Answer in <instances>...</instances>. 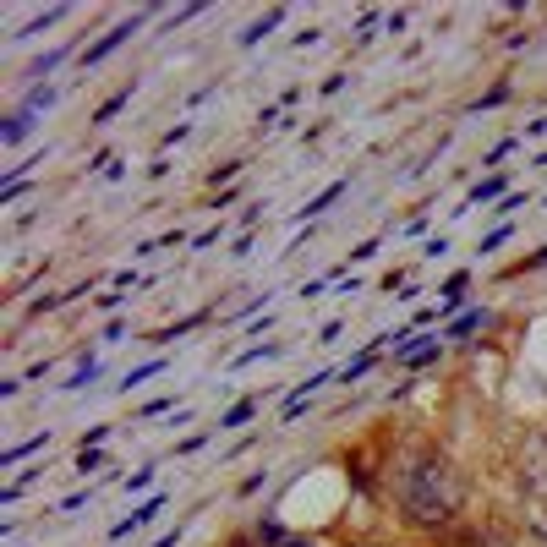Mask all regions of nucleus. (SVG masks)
I'll use <instances>...</instances> for the list:
<instances>
[{"label": "nucleus", "mask_w": 547, "mask_h": 547, "mask_svg": "<svg viewBox=\"0 0 547 547\" xmlns=\"http://www.w3.org/2000/svg\"><path fill=\"white\" fill-rule=\"evenodd\" d=\"M405 22H411L405 11H389V17H383V28H389V33H405Z\"/></svg>", "instance_id": "51"}, {"label": "nucleus", "mask_w": 547, "mask_h": 547, "mask_svg": "<svg viewBox=\"0 0 547 547\" xmlns=\"http://www.w3.org/2000/svg\"><path fill=\"white\" fill-rule=\"evenodd\" d=\"M22 493H28V487H22V482H6V487H0V504H6V509H11V504H17V498H22Z\"/></svg>", "instance_id": "43"}, {"label": "nucleus", "mask_w": 547, "mask_h": 547, "mask_svg": "<svg viewBox=\"0 0 547 547\" xmlns=\"http://www.w3.org/2000/svg\"><path fill=\"white\" fill-rule=\"evenodd\" d=\"M99 372H104V362H99V356H83V362H77V372H72V378L61 383V394H83L88 383L99 378Z\"/></svg>", "instance_id": "20"}, {"label": "nucleus", "mask_w": 547, "mask_h": 547, "mask_svg": "<svg viewBox=\"0 0 547 547\" xmlns=\"http://www.w3.org/2000/svg\"><path fill=\"white\" fill-rule=\"evenodd\" d=\"M405 236H427V214H411V219H405Z\"/></svg>", "instance_id": "49"}, {"label": "nucleus", "mask_w": 547, "mask_h": 547, "mask_svg": "<svg viewBox=\"0 0 547 547\" xmlns=\"http://www.w3.org/2000/svg\"><path fill=\"white\" fill-rule=\"evenodd\" d=\"M383 498L422 542H444L465 520V471L433 438H405L383 455Z\"/></svg>", "instance_id": "1"}, {"label": "nucleus", "mask_w": 547, "mask_h": 547, "mask_svg": "<svg viewBox=\"0 0 547 547\" xmlns=\"http://www.w3.org/2000/svg\"><path fill=\"white\" fill-rule=\"evenodd\" d=\"M493 323H498V312H493V307H465L460 318H449V323H444V329H438V334H444V345H465V340H471V334L493 329Z\"/></svg>", "instance_id": "5"}, {"label": "nucleus", "mask_w": 547, "mask_h": 547, "mask_svg": "<svg viewBox=\"0 0 547 547\" xmlns=\"http://www.w3.org/2000/svg\"><path fill=\"white\" fill-rule=\"evenodd\" d=\"M504 99H509V83H498V88H487L482 99L471 104V110H476V115H482V110H498V104H504Z\"/></svg>", "instance_id": "28"}, {"label": "nucleus", "mask_w": 547, "mask_h": 547, "mask_svg": "<svg viewBox=\"0 0 547 547\" xmlns=\"http://www.w3.org/2000/svg\"><path fill=\"white\" fill-rule=\"evenodd\" d=\"M378 247H383V241H378V236H367V241H356V247H351V263H372V258H378Z\"/></svg>", "instance_id": "29"}, {"label": "nucleus", "mask_w": 547, "mask_h": 547, "mask_svg": "<svg viewBox=\"0 0 547 547\" xmlns=\"http://www.w3.org/2000/svg\"><path fill=\"white\" fill-rule=\"evenodd\" d=\"M258 411H263V400H258V394H247V400H236V405H225V411H219L214 433H236V427L258 422Z\"/></svg>", "instance_id": "9"}, {"label": "nucleus", "mask_w": 547, "mask_h": 547, "mask_svg": "<svg viewBox=\"0 0 547 547\" xmlns=\"http://www.w3.org/2000/svg\"><path fill=\"white\" fill-rule=\"evenodd\" d=\"M83 504H88V487H83V493H66L61 504H55V515H72V509H83Z\"/></svg>", "instance_id": "38"}, {"label": "nucleus", "mask_w": 547, "mask_h": 547, "mask_svg": "<svg viewBox=\"0 0 547 547\" xmlns=\"http://www.w3.org/2000/svg\"><path fill=\"white\" fill-rule=\"evenodd\" d=\"M208 438H214V427H208V433H192V438H181V444H176V455H197V449H203Z\"/></svg>", "instance_id": "34"}, {"label": "nucleus", "mask_w": 547, "mask_h": 547, "mask_svg": "<svg viewBox=\"0 0 547 547\" xmlns=\"http://www.w3.org/2000/svg\"><path fill=\"white\" fill-rule=\"evenodd\" d=\"M50 444H55V433H50V427H44V433H33V438H22V444H11L6 455H0V471H17L22 460H33L39 449H50Z\"/></svg>", "instance_id": "12"}, {"label": "nucleus", "mask_w": 547, "mask_h": 547, "mask_svg": "<svg viewBox=\"0 0 547 547\" xmlns=\"http://www.w3.org/2000/svg\"><path fill=\"white\" fill-rule=\"evenodd\" d=\"M520 531L537 547H547V498H520Z\"/></svg>", "instance_id": "10"}, {"label": "nucleus", "mask_w": 547, "mask_h": 547, "mask_svg": "<svg viewBox=\"0 0 547 547\" xmlns=\"http://www.w3.org/2000/svg\"><path fill=\"white\" fill-rule=\"evenodd\" d=\"M165 504H170V493H148L143 504L132 509V515H126V520H115V526H110V542H126L132 531L154 526V520H159V509H165Z\"/></svg>", "instance_id": "6"}, {"label": "nucleus", "mask_w": 547, "mask_h": 547, "mask_svg": "<svg viewBox=\"0 0 547 547\" xmlns=\"http://www.w3.org/2000/svg\"><path fill=\"white\" fill-rule=\"evenodd\" d=\"M279 22H285V6H274V11H269V17H258V22H252V28H247V33H241V39H236V44H241V50H252V44H263V39H269V33L279 28Z\"/></svg>", "instance_id": "19"}, {"label": "nucleus", "mask_w": 547, "mask_h": 547, "mask_svg": "<svg viewBox=\"0 0 547 547\" xmlns=\"http://www.w3.org/2000/svg\"><path fill=\"white\" fill-rule=\"evenodd\" d=\"M214 241H219V225L197 230V236H192V252H208V247H214Z\"/></svg>", "instance_id": "39"}, {"label": "nucleus", "mask_w": 547, "mask_h": 547, "mask_svg": "<svg viewBox=\"0 0 547 547\" xmlns=\"http://www.w3.org/2000/svg\"><path fill=\"white\" fill-rule=\"evenodd\" d=\"M33 121H39V110H28V104H17V110L6 115V121H0V143L6 148H22L33 137Z\"/></svg>", "instance_id": "8"}, {"label": "nucleus", "mask_w": 547, "mask_h": 547, "mask_svg": "<svg viewBox=\"0 0 547 547\" xmlns=\"http://www.w3.org/2000/svg\"><path fill=\"white\" fill-rule=\"evenodd\" d=\"M269 356H285V345L269 340V345H247L241 356H230V367H252V362H269Z\"/></svg>", "instance_id": "21"}, {"label": "nucleus", "mask_w": 547, "mask_h": 547, "mask_svg": "<svg viewBox=\"0 0 547 547\" xmlns=\"http://www.w3.org/2000/svg\"><path fill=\"white\" fill-rule=\"evenodd\" d=\"M263 208H269V203H252V208H241V230H252V225H258V219H263Z\"/></svg>", "instance_id": "44"}, {"label": "nucleus", "mask_w": 547, "mask_h": 547, "mask_svg": "<svg viewBox=\"0 0 547 547\" xmlns=\"http://www.w3.org/2000/svg\"><path fill=\"white\" fill-rule=\"evenodd\" d=\"M509 192H515V186H509L504 170H498V176H482V181L471 186V192H465V214H471V208H498Z\"/></svg>", "instance_id": "7"}, {"label": "nucleus", "mask_w": 547, "mask_h": 547, "mask_svg": "<svg viewBox=\"0 0 547 547\" xmlns=\"http://www.w3.org/2000/svg\"><path fill=\"white\" fill-rule=\"evenodd\" d=\"M252 241H258V236H252V230H241V236L230 241V258H247V252H252Z\"/></svg>", "instance_id": "40"}, {"label": "nucleus", "mask_w": 547, "mask_h": 547, "mask_svg": "<svg viewBox=\"0 0 547 547\" xmlns=\"http://www.w3.org/2000/svg\"><path fill=\"white\" fill-rule=\"evenodd\" d=\"M340 329H345L340 318H334V323H323V329H318V345H334V340H340Z\"/></svg>", "instance_id": "45"}, {"label": "nucleus", "mask_w": 547, "mask_h": 547, "mask_svg": "<svg viewBox=\"0 0 547 547\" xmlns=\"http://www.w3.org/2000/svg\"><path fill=\"white\" fill-rule=\"evenodd\" d=\"M345 192H351V181H329V186H323V192L318 197H312V203L307 208H296V219H323V214H329V208L334 203H340V197Z\"/></svg>", "instance_id": "14"}, {"label": "nucleus", "mask_w": 547, "mask_h": 547, "mask_svg": "<svg viewBox=\"0 0 547 547\" xmlns=\"http://www.w3.org/2000/svg\"><path fill=\"white\" fill-rule=\"evenodd\" d=\"M290 44H296V50H312V44H323V28H307V33H296V39H290Z\"/></svg>", "instance_id": "42"}, {"label": "nucleus", "mask_w": 547, "mask_h": 547, "mask_svg": "<svg viewBox=\"0 0 547 547\" xmlns=\"http://www.w3.org/2000/svg\"><path fill=\"white\" fill-rule=\"evenodd\" d=\"M383 356H389V351H383V334H378V340H372V345H367V351H362V356H356V362H345V367H340V383H362V378H367V372H372V367H378V362H383Z\"/></svg>", "instance_id": "13"}, {"label": "nucleus", "mask_w": 547, "mask_h": 547, "mask_svg": "<svg viewBox=\"0 0 547 547\" xmlns=\"http://www.w3.org/2000/svg\"><path fill=\"white\" fill-rule=\"evenodd\" d=\"M208 318H214V312H192V318H181V323H170V329H154V334H148V340H154V345H176V340H186V334H192V329H203V323Z\"/></svg>", "instance_id": "15"}, {"label": "nucleus", "mask_w": 547, "mask_h": 547, "mask_svg": "<svg viewBox=\"0 0 547 547\" xmlns=\"http://www.w3.org/2000/svg\"><path fill=\"white\" fill-rule=\"evenodd\" d=\"M290 547H318V542H312V537H296V542H290Z\"/></svg>", "instance_id": "54"}, {"label": "nucleus", "mask_w": 547, "mask_h": 547, "mask_svg": "<svg viewBox=\"0 0 547 547\" xmlns=\"http://www.w3.org/2000/svg\"><path fill=\"white\" fill-rule=\"evenodd\" d=\"M340 88H345V72H329V77H323V88H318V93L329 99V93H340Z\"/></svg>", "instance_id": "48"}, {"label": "nucleus", "mask_w": 547, "mask_h": 547, "mask_svg": "<svg viewBox=\"0 0 547 547\" xmlns=\"http://www.w3.org/2000/svg\"><path fill=\"white\" fill-rule=\"evenodd\" d=\"M515 482H520V498H547V422L531 427V433L520 438Z\"/></svg>", "instance_id": "2"}, {"label": "nucleus", "mask_w": 547, "mask_h": 547, "mask_svg": "<svg viewBox=\"0 0 547 547\" xmlns=\"http://www.w3.org/2000/svg\"><path fill=\"white\" fill-rule=\"evenodd\" d=\"M504 241H515V219H504V225H493V230H487V236L476 241V252H482V258H487V252H498V247H504Z\"/></svg>", "instance_id": "23"}, {"label": "nucleus", "mask_w": 547, "mask_h": 547, "mask_svg": "<svg viewBox=\"0 0 547 547\" xmlns=\"http://www.w3.org/2000/svg\"><path fill=\"white\" fill-rule=\"evenodd\" d=\"M121 334H126V318H104L99 340H121Z\"/></svg>", "instance_id": "41"}, {"label": "nucleus", "mask_w": 547, "mask_h": 547, "mask_svg": "<svg viewBox=\"0 0 547 547\" xmlns=\"http://www.w3.org/2000/svg\"><path fill=\"white\" fill-rule=\"evenodd\" d=\"M351 547H400V542H351Z\"/></svg>", "instance_id": "53"}, {"label": "nucleus", "mask_w": 547, "mask_h": 547, "mask_svg": "<svg viewBox=\"0 0 547 547\" xmlns=\"http://www.w3.org/2000/svg\"><path fill=\"white\" fill-rule=\"evenodd\" d=\"M263 487H269V471H252L247 482L236 487V498H252V493H263Z\"/></svg>", "instance_id": "31"}, {"label": "nucleus", "mask_w": 547, "mask_h": 547, "mask_svg": "<svg viewBox=\"0 0 547 547\" xmlns=\"http://www.w3.org/2000/svg\"><path fill=\"white\" fill-rule=\"evenodd\" d=\"M165 411H181V405H176V394H159V400H143V405H137V422H154V416H165Z\"/></svg>", "instance_id": "25"}, {"label": "nucleus", "mask_w": 547, "mask_h": 547, "mask_svg": "<svg viewBox=\"0 0 547 547\" xmlns=\"http://www.w3.org/2000/svg\"><path fill=\"white\" fill-rule=\"evenodd\" d=\"M154 476H159V465H154V460L137 465V471L126 476V493H148V487H154Z\"/></svg>", "instance_id": "26"}, {"label": "nucleus", "mask_w": 547, "mask_h": 547, "mask_svg": "<svg viewBox=\"0 0 547 547\" xmlns=\"http://www.w3.org/2000/svg\"><path fill=\"white\" fill-rule=\"evenodd\" d=\"M66 55H72V44H55V50L33 55V61H28V72H22V77H28V88H44V77H55V72H61V61H66Z\"/></svg>", "instance_id": "11"}, {"label": "nucleus", "mask_w": 547, "mask_h": 547, "mask_svg": "<svg viewBox=\"0 0 547 547\" xmlns=\"http://www.w3.org/2000/svg\"><path fill=\"white\" fill-rule=\"evenodd\" d=\"M520 143H526V137H498V143H493V148H487V154H482V165H487V170H493V176H498V165H504V159L515 154Z\"/></svg>", "instance_id": "22"}, {"label": "nucleus", "mask_w": 547, "mask_h": 547, "mask_svg": "<svg viewBox=\"0 0 547 547\" xmlns=\"http://www.w3.org/2000/svg\"><path fill=\"white\" fill-rule=\"evenodd\" d=\"M225 547H252V537H247V531H241V537H230Z\"/></svg>", "instance_id": "52"}, {"label": "nucleus", "mask_w": 547, "mask_h": 547, "mask_svg": "<svg viewBox=\"0 0 547 547\" xmlns=\"http://www.w3.org/2000/svg\"><path fill=\"white\" fill-rule=\"evenodd\" d=\"M236 197H241V186H225V192H219L208 208H236Z\"/></svg>", "instance_id": "47"}, {"label": "nucleus", "mask_w": 547, "mask_h": 547, "mask_svg": "<svg viewBox=\"0 0 547 547\" xmlns=\"http://www.w3.org/2000/svg\"><path fill=\"white\" fill-rule=\"evenodd\" d=\"M148 17H154V6H148V11H137V17H126V22H115V28H104L99 39L88 44V50H77V66H83V72H93V66H99V61H110V55L121 50V44L132 39V33L143 28Z\"/></svg>", "instance_id": "4"}, {"label": "nucleus", "mask_w": 547, "mask_h": 547, "mask_svg": "<svg viewBox=\"0 0 547 547\" xmlns=\"http://www.w3.org/2000/svg\"><path fill=\"white\" fill-rule=\"evenodd\" d=\"M61 17H66V6H50V11H39V17H28V22H22V28L11 33V39H17V44H28V39H39L44 28H55Z\"/></svg>", "instance_id": "17"}, {"label": "nucleus", "mask_w": 547, "mask_h": 547, "mask_svg": "<svg viewBox=\"0 0 547 547\" xmlns=\"http://www.w3.org/2000/svg\"><path fill=\"white\" fill-rule=\"evenodd\" d=\"M165 367H170V356H148V362H137V367L126 372L121 383H115V389H121V394H132V389H143L148 378H159V372H165Z\"/></svg>", "instance_id": "16"}, {"label": "nucleus", "mask_w": 547, "mask_h": 547, "mask_svg": "<svg viewBox=\"0 0 547 547\" xmlns=\"http://www.w3.org/2000/svg\"><path fill=\"white\" fill-rule=\"evenodd\" d=\"M438 547H515V531H509L504 520L482 515V520H460Z\"/></svg>", "instance_id": "3"}, {"label": "nucleus", "mask_w": 547, "mask_h": 547, "mask_svg": "<svg viewBox=\"0 0 547 547\" xmlns=\"http://www.w3.org/2000/svg\"><path fill=\"white\" fill-rule=\"evenodd\" d=\"M537 269H547V247H537V252H531V258H520L515 269H509V274H537Z\"/></svg>", "instance_id": "30"}, {"label": "nucleus", "mask_w": 547, "mask_h": 547, "mask_svg": "<svg viewBox=\"0 0 547 547\" xmlns=\"http://www.w3.org/2000/svg\"><path fill=\"white\" fill-rule=\"evenodd\" d=\"M22 383H28V378H6V383H0V400H17V394H22Z\"/></svg>", "instance_id": "50"}, {"label": "nucleus", "mask_w": 547, "mask_h": 547, "mask_svg": "<svg viewBox=\"0 0 547 547\" xmlns=\"http://www.w3.org/2000/svg\"><path fill=\"white\" fill-rule=\"evenodd\" d=\"M444 252H449V236H444V230H438V236H433V241H427V247H422V258H427V263H438V258H444Z\"/></svg>", "instance_id": "33"}, {"label": "nucleus", "mask_w": 547, "mask_h": 547, "mask_svg": "<svg viewBox=\"0 0 547 547\" xmlns=\"http://www.w3.org/2000/svg\"><path fill=\"white\" fill-rule=\"evenodd\" d=\"M110 433H115V427H110V422H99V427H88V433H83V449H99V444H104V438H110Z\"/></svg>", "instance_id": "37"}, {"label": "nucleus", "mask_w": 547, "mask_h": 547, "mask_svg": "<svg viewBox=\"0 0 547 547\" xmlns=\"http://www.w3.org/2000/svg\"><path fill=\"white\" fill-rule=\"evenodd\" d=\"M241 170H247V159H225V165H214V170H208V186H219V181H236Z\"/></svg>", "instance_id": "27"}, {"label": "nucleus", "mask_w": 547, "mask_h": 547, "mask_svg": "<svg viewBox=\"0 0 547 547\" xmlns=\"http://www.w3.org/2000/svg\"><path fill=\"white\" fill-rule=\"evenodd\" d=\"M99 465H104V455H99V449H77V471H99Z\"/></svg>", "instance_id": "36"}, {"label": "nucleus", "mask_w": 547, "mask_h": 547, "mask_svg": "<svg viewBox=\"0 0 547 547\" xmlns=\"http://www.w3.org/2000/svg\"><path fill=\"white\" fill-rule=\"evenodd\" d=\"M22 104H28V110H50V104H61V88H55V83L28 88V93H22Z\"/></svg>", "instance_id": "24"}, {"label": "nucleus", "mask_w": 547, "mask_h": 547, "mask_svg": "<svg viewBox=\"0 0 547 547\" xmlns=\"http://www.w3.org/2000/svg\"><path fill=\"white\" fill-rule=\"evenodd\" d=\"M181 537H186V520H181V526H176V531H165V537H154V542H148V547H176Z\"/></svg>", "instance_id": "46"}, {"label": "nucleus", "mask_w": 547, "mask_h": 547, "mask_svg": "<svg viewBox=\"0 0 547 547\" xmlns=\"http://www.w3.org/2000/svg\"><path fill=\"white\" fill-rule=\"evenodd\" d=\"M132 93H137V83H126V88H115V93H110V99H104V104H99V110H93V126H110V121H115V115H121V110H126V104H132Z\"/></svg>", "instance_id": "18"}, {"label": "nucleus", "mask_w": 547, "mask_h": 547, "mask_svg": "<svg viewBox=\"0 0 547 547\" xmlns=\"http://www.w3.org/2000/svg\"><path fill=\"white\" fill-rule=\"evenodd\" d=\"M186 137H192V126H186V121H176L165 137H159V148H176V143H186Z\"/></svg>", "instance_id": "35"}, {"label": "nucleus", "mask_w": 547, "mask_h": 547, "mask_svg": "<svg viewBox=\"0 0 547 547\" xmlns=\"http://www.w3.org/2000/svg\"><path fill=\"white\" fill-rule=\"evenodd\" d=\"M526 203H531V192H509L504 203L493 208V214H520V208H526Z\"/></svg>", "instance_id": "32"}]
</instances>
